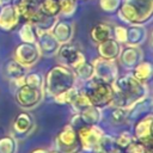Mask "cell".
I'll return each mask as SVG.
<instances>
[{
  "label": "cell",
  "mask_w": 153,
  "mask_h": 153,
  "mask_svg": "<svg viewBox=\"0 0 153 153\" xmlns=\"http://www.w3.org/2000/svg\"><path fill=\"white\" fill-rule=\"evenodd\" d=\"M111 85L114 88V99L111 105L116 108L129 109L148 94L147 85L135 79L131 73L117 76Z\"/></svg>",
  "instance_id": "1"
},
{
  "label": "cell",
  "mask_w": 153,
  "mask_h": 153,
  "mask_svg": "<svg viewBox=\"0 0 153 153\" xmlns=\"http://www.w3.org/2000/svg\"><path fill=\"white\" fill-rule=\"evenodd\" d=\"M118 17L129 25H143L153 14V0H121Z\"/></svg>",
  "instance_id": "2"
},
{
  "label": "cell",
  "mask_w": 153,
  "mask_h": 153,
  "mask_svg": "<svg viewBox=\"0 0 153 153\" xmlns=\"http://www.w3.org/2000/svg\"><path fill=\"white\" fill-rule=\"evenodd\" d=\"M45 85V91L50 97H54L61 92L75 87L76 76L72 68L65 65H56L51 67L43 81Z\"/></svg>",
  "instance_id": "3"
},
{
  "label": "cell",
  "mask_w": 153,
  "mask_h": 153,
  "mask_svg": "<svg viewBox=\"0 0 153 153\" xmlns=\"http://www.w3.org/2000/svg\"><path fill=\"white\" fill-rule=\"evenodd\" d=\"M92 105L103 109L111 105L114 99V88L111 84L100 81L96 78L87 81L86 88L84 90Z\"/></svg>",
  "instance_id": "4"
},
{
  "label": "cell",
  "mask_w": 153,
  "mask_h": 153,
  "mask_svg": "<svg viewBox=\"0 0 153 153\" xmlns=\"http://www.w3.org/2000/svg\"><path fill=\"white\" fill-rule=\"evenodd\" d=\"M55 149L61 153H81V145L76 130L68 123L55 137Z\"/></svg>",
  "instance_id": "5"
},
{
  "label": "cell",
  "mask_w": 153,
  "mask_h": 153,
  "mask_svg": "<svg viewBox=\"0 0 153 153\" xmlns=\"http://www.w3.org/2000/svg\"><path fill=\"white\" fill-rule=\"evenodd\" d=\"M78 137L81 145V149L86 152H93L97 149L105 131L98 124H85L76 130Z\"/></svg>",
  "instance_id": "6"
},
{
  "label": "cell",
  "mask_w": 153,
  "mask_h": 153,
  "mask_svg": "<svg viewBox=\"0 0 153 153\" xmlns=\"http://www.w3.org/2000/svg\"><path fill=\"white\" fill-rule=\"evenodd\" d=\"M14 98H16V103L20 108L25 110H31L42 102L43 88H36V87H31L24 84L17 87Z\"/></svg>",
  "instance_id": "7"
},
{
  "label": "cell",
  "mask_w": 153,
  "mask_h": 153,
  "mask_svg": "<svg viewBox=\"0 0 153 153\" xmlns=\"http://www.w3.org/2000/svg\"><path fill=\"white\" fill-rule=\"evenodd\" d=\"M93 69H94V78L112 84L116 78L118 76V66L116 63V60H105L102 57H97L92 61Z\"/></svg>",
  "instance_id": "8"
},
{
  "label": "cell",
  "mask_w": 153,
  "mask_h": 153,
  "mask_svg": "<svg viewBox=\"0 0 153 153\" xmlns=\"http://www.w3.org/2000/svg\"><path fill=\"white\" fill-rule=\"evenodd\" d=\"M134 139L145 146L153 147V117L148 112L134 122Z\"/></svg>",
  "instance_id": "9"
},
{
  "label": "cell",
  "mask_w": 153,
  "mask_h": 153,
  "mask_svg": "<svg viewBox=\"0 0 153 153\" xmlns=\"http://www.w3.org/2000/svg\"><path fill=\"white\" fill-rule=\"evenodd\" d=\"M56 55L59 56L61 65H65L72 68L73 71L86 61L85 55L81 53V50L75 44H72L71 42L66 44H61Z\"/></svg>",
  "instance_id": "10"
},
{
  "label": "cell",
  "mask_w": 153,
  "mask_h": 153,
  "mask_svg": "<svg viewBox=\"0 0 153 153\" xmlns=\"http://www.w3.org/2000/svg\"><path fill=\"white\" fill-rule=\"evenodd\" d=\"M41 51L36 43H25L22 42L14 49V60L19 62L25 68L32 67L36 65L41 57Z\"/></svg>",
  "instance_id": "11"
},
{
  "label": "cell",
  "mask_w": 153,
  "mask_h": 153,
  "mask_svg": "<svg viewBox=\"0 0 153 153\" xmlns=\"http://www.w3.org/2000/svg\"><path fill=\"white\" fill-rule=\"evenodd\" d=\"M35 33H36V44L41 51V55L47 57L55 56L61 44L54 37L51 31L35 27Z\"/></svg>",
  "instance_id": "12"
},
{
  "label": "cell",
  "mask_w": 153,
  "mask_h": 153,
  "mask_svg": "<svg viewBox=\"0 0 153 153\" xmlns=\"http://www.w3.org/2000/svg\"><path fill=\"white\" fill-rule=\"evenodd\" d=\"M19 14L12 2L1 6L0 11V29L5 31H12L19 23Z\"/></svg>",
  "instance_id": "13"
},
{
  "label": "cell",
  "mask_w": 153,
  "mask_h": 153,
  "mask_svg": "<svg viewBox=\"0 0 153 153\" xmlns=\"http://www.w3.org/2000/svg\"><path fill=\"white\" fill-rule=\"evenodd\" d=\"M120 62L122 66L127 69H133L139 62L142 61L143 59V53L140 49V47H134V45H127L126 48L121 49L120 53Z\"/></svg>",
  "instance_id": "14"
},
{
  "label": "cell",
  "mask_w": 153,
  "mask_h": 153,
  "mask_svg": "<svg viewBox=\"0 0 153 153\" xmlns=\"http://www.w3.org/2000/svg\"><path fill=\"white\" fill-rule=\"evenodd\" d=\"M12 127H13V131L18 136H26L35 128V120L30 112L22 111L16 116Z\"/></svg>",
  "instance_id": "15"
},
{
  "label": "cell",
  "mask_w": 153,
  "mask_h": 153,
  "mask_svg": "<svg viewBox=\"0 0 153 153\" xmlns=\"http://www.w3.org/2000/svg\"><path fill=\"white\" fill-rule=\"evenodd\" d=\"M50 31L60 44H66L69 43L73 38L74 25L68 20H56Z\"/></svg>",
  "instance_id": "16"
},
{
  "label": "cell",
  "mask_w": 153,
  "mask_h": 153,
  "mask_svg": "<svg viewBox=\"0 0 153 153\" xmlns=\"http://www.w3.org/2000/svg\"><path fill=\"white\" fill-rule=\"evenodd\" d=\"M121 49H122L121 43L115 41L112 37L97 44V51H98L99 57L105 59V60H116V59H118Z\"/></svg>",
  "instance_id": "17"
},
{
  "label": "cell",
  "mask_w": 153,
  "mask_h": 153,
  "mask_svg": "<svg viewBox=\"0 0 153 153\" xmlns=\"http://www.w3.org/2000/svg\"><path fill=\"white\" fill-rule=\"evenodd\" d=\"M147 38V30L143 25L133 24L127 26V45L140 47L142 43L146 42Z\"/></svg>",
  "instance_id": "18"
},
{
  "label": "cell",
  "mask_w": 153,
  "mask_h": 153,
  "mask_svg": "<svg viewBox=\"0 0 153 153\" xmlns=\"http://www.w3.org/2000/svg\"><path fill=\"white\" fill-rule=\"evenodd\" d=\"M151 106H152V102L148 96L145 97L143 99L136 102L133 106H130L128 109V122H135L137 118H140L143 115H146L147 112H149Z\"/></svg>",
  "instance_id": "19"
},
{
  "label": "cell",
  "mask_w": 153,
  "mask_h": 153,
  "mask_svg": "<svg viewBox=\"0 0 153 153\" xmlns=\"http://www.w3.org/2000/svg\"><path fill=\"white\" fill-rule=\"evenodd\" d=\"M90 36H91V39L96 44H98V43L104 42V41H106V39H109V38L112 37V29L108 24L100 23V24L94 25L91 29Z\"/></svg>",
  "instance_id": "20"
},
{
  "label": "cell",
  "mask_w": 153,
  "mask_h": 153,
  "mask_svg": "<svg viewBox=\"0 0 153 153\" xmlns=\"http://www.w3.org/2000/svg\"><path fill=\"white\" fill-rule=\"evenodd\" d=\"M152 63L149 61H141L139 62L133 69H131V75L137 79L141 82H147L151 78H152Z\"/></svg>",
  "instance_id": "21"
},
{
  "label": "cell",
  "mask_w": 153,
  "mask_h": 153,
  "mask_svg": "<svg viewBox=\"0 0 153 153\" xmlns=\"http://www.w3.org/2000/svg\"><path fill=\"white\" fill-rule=\"evenodd\" d=\"M4 72H5V75L12 81V80L24 76L26 74V68L22 66L19 62H17L14 59H11L5 63Z\"/></svg>",
  "instance_id": "22"
},
{
  "label": "cell",
  "mask_w": 153,
  "mask_h": 153,
  "mask_svg": "<svg viewBox=\"0 0 153 153\" xmlns=\"http://www.w3.org/2000/svg\"><path fill=\"white\" fill-rule=\"evenodd\" d=\"M79 115L82 118L85 124H88V126L98 124L102 120V109H99L94 105H90V106L85 108L82 111H80Z\"/></svg>",
  "instance_id": "23"
},
{
  "label": "cell",
  "mask_w": 153,
  "mask_h": 153,
  "mask_svg": "<svg viewBox=\"0 0 153 153\" xmlns=\"http://www.w3.org/2000/svg\"><path fill=\"white\" fill-rule=\"evenodd\" d=\"M96 151H99L102 153H124V151L116 145L115 136L109 135L106 133L103 135V137H102V140H100Z\"/></svg>",
  "instance_id": "24"
},
{
  "label": "cell",
  "mask_w": 153,
  "mask_h": 153,
  "mask_svg": "<svg viewBox=\"0 0 153 153\" xmlns=\"http://www.w3.org/2000/svg\"><path fill=\"white\" fill-rule=\"evenodd\" d=\"M69 105L75 111V114H79L85 108H87L92 104H91V102H90V99H88V97H87V94L84 90H76V92H75V94H74Z\"/></svg>",
  "instance_id": "25"
},
{
  "label": "cell",
  "mask_w": 153,
  "mask_h": 153,
  "mask_svg": "<svg viewBox=\"0 0 153 153\" xmlns=\"http://www.w3.org/2000/svg\"><path fill=\"white\" fill-rule=\"evenodd\" d=\"M74 73H75L76 80H80L84 82L90 81L91 79L94 78V69H93L92 62L85 61L82 65H80L78 68L74 69Z\"/></svg>",
  "instance_id": "26"
},
{
  "label": "cell",
  "mask_w": 153,
  "mask_h": 153,
  "mask_svg": "<svg viewBox=\"0 0 153 153\" xmlns=\"http://www.w3.org/2000/svg\"><path fill=\"white\" fill-rule=\"evenodd\" d=\"M39 10L43 14L49 17H57L60 14L59 0H41Z\"/></svg>",
  "instance_id": "27"
},
{
  "label": "cell",
  "mask_w": 153,
  "mask_h": 153,
  "mask_svg": "<svg viewBox=\"0 0 153 153\" xmlns=\"http://www.w3.org/2000/svg\"><path fill=\"white\" fill-rule=\"evenodd\" d=\"M18 142L13 135L0 137V153H17Z\"/></svg>",
  "instance_id": "28"
},
{
  "label": "cell",
  "mask_w": 153,
  "mask_h": 153,
  "mask_svg": "<svg viewBox=\"0 0 153 153\" xmlns=\"http://www.w3.org/2000/svg\"><path fill=\"white\" fill-rule=\"evenodd\" d=\"M19 38L22 42L25 43H36V33H35V26L30 23H25L22 25L19 30Z\"/></svg>",
  "instance_id": "29"
},
{
  "label": "cell",
  "mask_w": 153,
  "mask_h": 153,
  "mask_svg": "<svg viewBox=\"0 0 153 153\" xmlns=\"http://www.w3.org/2000/svg\"><path fill=\"white\" fill-rule=\"evenodd\" d=\"M59 5H60V14L65 17H72L78 8L76 0H59Z\"/></svg>",
  "instance_id": "30"
},
{
  "label": "cell",
  "mask_w": 153,
  "mask_h": 153,
  "mask_svg": "<svg viewBox=\"0 0 153 153\" xmlns=\"http://www.w3.org/2000/svg\"><path fill=\"white\" fill-rule=\"evenodd\" d=\"M76 90H78L76 87H73V88H69V90H67L65 92H61V93L54 96L53 97L54 102L56 104H60V105H69L72 99H73V97H74V94H75V92H76Z\"/></svg>",
  "instance_id": "31"
},
{
  "label": "cell",
  "mask_w": 153,
  "mask_h": 153,
  "mask_svg": "<svg viewBox=\"0 0 153 153\" xmlns=\"http://www.w3.org/2000/svg\"><path fill=\"white\" fill-rule=\"evenodd\" d=\"M111 121L115 124H122L128 122V109L114 106V110L111 112Z\"/></svg>",
  "instance_id": "32"
},
{
  "label": "cell",
  "mask_w": 153,
  "mask_h": 153,
  "mask_svg": "<svg viewBox=\"0 0 153 153\" xmlns=\"http://www.w3.org/2000/svg\"><path fill=\"white\" fill-rule=\"evenodd\" d=\"M24 84L36 88H43V79L38 73H26L24 75Z\"/></svg>",
  "instance_id": "33"
},
{
  "label": "cell",
  "mask_w": 153,
  "mask_h": 153,
  "mask_svg": "<svg viewBox=\"0 0 153 153\" xmlns=\"http://www.w3.org/2000/svg\"><path fill=\"white\" fill-rule=\"evenodd\" d=\"M152 148L153 147H148L145 146L143 143H141L140 141L134 140L127 148H124V153H152Z\"/></svg>",
  "instance_id": "34"
},
{
  "label": "cell",
  "mask_w": 153,
  "mask_h": 153,
  "mask_svg": "<svg viewBox=\"0 0 153 153\" xmlns=\"http://www.w3.org/2000/svg\"><path fill=\"white\" fill-rule=\"evenodd\" d=\"M135 139H134V136L129 133V131H122V133H120L117 136H115V142H116V145L120 147V148H122V149H124V148H127L133 141H134Z\"/></svg>",
  "instance_id": "35"
},
{
  "label": "cell",
  "mask_w": 153,
  "mask_h": 153,
  "mask_svg": "<svg viewBox=\"0 0 153 153\" xmlns=\"http://www.w3.org/2000/svg\"><path fill=\"white\" fill-rule=\"evenodd\" d=\"M99 5L104 12L115 13V12H117V10L121 5V0H99Z\"/></svg>",
  "instance_id": "36"
},
{
  "label": "cell",
  "mask_w": 153,
  "mask_h": 153,
  "mask_svg": "<svg viewBox=\"0 0 153 153\" xmlns=\"http://www.w3.org/2000/svg\"><path fill=\"white\" fill-rule=\"evenodd\" d=\"M112 38L118 43H126L127 41V27L123 25H116L112 30Z\"/></svg>",
  "instance_id": "37"
},
{
  "label": "cell",
  "mask_w": 153,
  "mask_h": 153,
  "mask_svg": "<svg viewBox=\"0 0 153 153\" xmlns=\"http://www.w3.org/2000/svg\"><path fill=\"white\" fill-rule=\"evenodd\" d=\"M75 130H78L79 128H81L82 126H85V123H84V121H82V118L80 117V115L79 114H75L73 117H72V120H71V123H69Z\"/></svg>",
  "instance_id": "38"
},
{
  "label": "cell",
  "mask_w": 153,
  "mask_h": 153,
  "mask_svg": "<svg viewBox=\"0 0 153 153\" xmlns=\"http://www.w3.org/2000/svg\"><path fill=\"white\" fill-rule=\"evenodd\" d=\"M31 153H48V151L47 149H43V148H36Z\"/></svg>",
  "instance_id": "39"
},
{
  "label": "cell",
  "mask_w": 153,
  "mask_h": 153,
  "mask_svg": "<svg viewBox=\"0 0 153 153\" xmlns=\"http://www.w3.org/2000/svg\"><path fill=\"white\" fill-rule=\"evenodd\" d=\"M48 153H61V152H59L57 149H53V151H48Z\"/></svg>",
  "instance_id": "40"
},
{
  "label": "cell",
  "mask_w": 153,
  "mask_h": 153,
  "mask_svg": "<svg viewBox=\"0 0 153 153\" xmlns=\"http://www.w3.org/2000/svg\"><path fill=\"white\" fill-rule=\"evenodd\" d=\"M92 153H102V152H99V151H94V152H92Z\"/></svg>",
  "instance_id": "41"
},
{
  "label": "cell",
  "mask_w": 153,
  "mask_h": 153,
  "mask_svg": "<svg viewBox=\"0 0 153 153\" xmlns=\"http://www.w3.org/2000/svg\"><path fill=\"white\" fill-rule=\"evenodd\" d=\"M1 6H2V5H1V4H0V11H1Z\"/></svg>",
  "instance_id": "42"
}]
</instances>
